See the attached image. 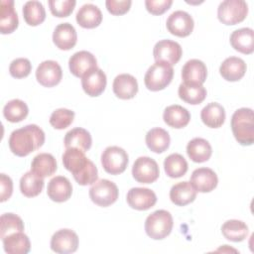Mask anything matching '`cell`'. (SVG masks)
I'll return each mask as SVG.
<instances>
[{"mask_svg":"<svg viewBox=\"0 0 254 254\" xmlns=\"http://www.w3.org/2000/svg\"><path fill=\"white\" fill-rule=\"evenodd\" d=\"M63 164L80 186L92 185L98 179V172L94 163L85 156L83 151L77 148H68L64 151Z\"/></svg>","mask_w":254,"mask_h":254,"instance_id":"cell-1","label":"cell"},{"mask_svg":"<svg viewBox=\"0 0 254 254\" xmlns=\"http://www.w3.org/2000/svg\"><path fill=\"white\" fill-rule=\"evenodd\" d=\"M9 148L13 154L26 157L45 143V133L36 124H29L14 130L9 137Z\"/></svg>","mask_w":254,"mask_h":254,"instance_id":"cell-2","label":"cell"},{"mask_svg":"<svg viewBox=\"0 0 254 254\" xmlns=\"http://www.w3.org/2000/svg\"><path fill=\"white\" fill-rule=\"evenodd\" d=\"M231 129L236 141L243 146L254 142V114L251 108L237 109L231 117Z\"/></svg>","mask_w":254,"mask_h":254,"instance_id":"cell-3","label":"cell"},{"mask_svg":"<svg viewBox=\"0 0 254 254\" xmlns=\"http://www.w3.org/2000/svg\"><path fill=\"white\" fill-rule=\"evenodd\" d=\"M173 225L172 214L165 209H158L146 218L145 231L150 238L161 240L171 233Z\"/></svg>","mask_w":254,"mask_h":254,"instance_id":"cell-4","label":"cell"},{"mask_svg":"<svg viewBox=\"0 0 254 254\" xmlns=\"http://www.w3.org/2000/svg\"><path fill=\"white\" fill-rule=\"evenodd\" d=\"M174 76L173 66L162 62H156L145 73L144 82L146 87L152 91H159L167 87Z\"/></svg>","mask_w":254,"mask_h":254,"instance_id":"cell-5","label":"cell"},{"mask_svg":"<svg viewBox=\"0 0 254 254\" xmlns=\"http://www.w3.org/2000/svg\"><path fill=\"white\" fill-rule=\"evenodd\" d=\"M248 14V5L243 0H224L217 8V17L225 25L242 22Z\"/></svg>","mask_w":254,"mask_h":254,"instance_id":"cell-6","label":"cell"},{"mask_svg":"<svg viewBox=\"0 0 254 254\" xmlns=\"http://www.w3.org/2000/svg\"><path fill=\"white\" fill-rule=\"evenodd\" d=\"M119 195L117 186L106 179H101L92 184L89 189V197L97 205L106 207L114 203Z\"/></svg>","mask_w":254,"mask_h":254,"instance_id":"cell-7","label":"cell"},{"mask_svg":"<svg viewBox=\"0 0 254 254\" xmlns=\"http://www.w3.org/2000/svg\"><path fill=\"white\" fill-rule=\"evenodd\" d=\"M127 152L118 146H109L101 154V164L105 172L111 175L123 173L128 165Z\"/></svg>","mask_w":254,"mask_h":254,"instance_id":"cell-8","label":"cell"},{"mask_svg":"<svg viewBox=\"0 0 254 254\" xmlns=\"http://www.w3.org/2000/svg\"><path fill=\"white\" fill-rule=\"evenodd\" d=\"M132 175L138 183L152 184L159 178V166L150 157H139L133 164Z\"/></svg>","mask_w":254,"mask_h":254,"instance_id":"cell-9","label":"cell"},{"mask_svg":"<svg viewBox=\"0 0 254 254\" xmlns=\"http://www.w3.org/2000/svg\"><path fill=\"white\" fill-rule=\"evenodd\" d=\"M183 50L179 43L172 40H161L154 46L153 56L156 62L176 64L182 57Z\"/></svg>","mask_w":254,"mask_h":254,"instance_id":"cell-10","label":"cell"},{"mask_svg":"<svg viewBox=\"0 0 254 254\" xmlns=\"http://www.w3.org/2000/svg\"><path fill=\"white\" fill-rule=\"evenodd\" d=\"M78 247L77 234L67 228L60 229L54 233L51 239V248L54 252L59 254L73 253Z\"/></svg>","mask_w":254,"mask_h":254,"instance_id":"cell-11","label":"cell"},{"mask_svg":"<svg viewBox=\"0 0 254 254\" xmlns=\"http://www.w3.org/2000/svg\"><path fill=\"white\" fill-rule=\"evenodd\" d=\"M166 26L171 34L183 38L191 34L194 23L192 17L188 12L178 10L168 17Z\"/></svg>","mask_w":254,"mask_h":254,"instance_id":"cell-12","label":"cell"},{"mask_svg":"<svg viewBox=\"0 0 254 254\" xmlns=\"http://www.w3.org/2000/svg\"><path fill=\"white\" fill-rule=\"evenodd\" d=\"M63 77L61 65L52 60L42 62L36 70V78L40 84L46 87H52L60 83Z\"/></svg>","mask_w":254,"mask_h":254,"instance_id":"cell-13","label":"cell"},{"mask_svg":"<svg viewBox=\"0 0 254 254\" xmlns=\"http://www.w3.org/2000/svg\"><path fill=\"white\" fill-rule=\"evenodd\" d=\"M126 200L134 209L147 210L157 202L156 193L147 188H132L128 190Z\"/></svg>","mask_w":254,"mask_h":254,"instance_id":"cell-14","label":"cell"},{"mask_svg":"<svg viewBox=\"0 0 254 254\" xmlns=\"http://www.w3.org/2000/svg\"><path fill=\"white\" fill-rule=\"evenodd\" d=\"M70 72L76 77H82L91 69L97 67L95 57L87 51H79L74 53L68 60Z\"/></svg>","mask_w":254,"mask_h":254,"instance_id":"cell-15","label":"cell"},{"mask_svg":"<svg viewBox=\"0 0 254 254\" xmlns=\"http://www.w3.org/2000/svg\"><path fill=\"white\" fill-rule=\"evenodd\" d=\"M190 183L196 191L209 192L216 188L218 178L211 169L198 168L191 173Z\"/></svg>","mask_w":254,"mask_h":254,"instance_id":"cell-16","label":"cell"},{"mask_svg":"<svg viewBox=\"0 0 254 254\" xmlns=\"http://www.w3.org/2000/svg\"><path fill=\"white\" fill-rule=\"evenodd\" d=\"M107 79L104 71L95 67L81 77V86L84 92L92 97L100 95L106 87Z\"/></svg>","mask_w":254,"mask_h":254,"instance_id":"cell-17","label":"cell"},{"mask_svg":"<svg viewBox=\"0 0 254 254\" xmlns=\"http://www.w3.org/2000/svg\"><path fill=\"white\" fill-rule=\"evenodd\" d=\"M207 76V68L203 62L197 59L188 61L182 68V78L185 83L202 84Z\"/></svg>","mask_w":254,"mask_h":254,"instance_id":"cell-18","label":"cell"},{"mask_svg":"<svg viewBox=\"0 0 254 254\" xmlns=\"http://www.w3.org/2000/svg\"><path fill=\"white\" fill-rule=\"evenodd\" d=\"M48 196L56 202L66 201L72 193L69 180L64 176H56L50 180L47 188Z\"/></svg>","mask_w":254,"mask_h":254,"instance_id":"cell-19","label":"cell"},{"mask_svg":"<svg viewBox=\"0 0 254 254\" xmlns=\"http://www.w3.org/2000/svg\"><path fill=\"white\" fill-rule=\"evenodd\" d=\"M76 41V31L69 23L59 24L53 33V42L60 50L67 51L72 49L75 46Z\"/></svg>","mask_w":254,"mask_h":254,"instance_id":"cell-20","label":"cell"},{"mask_svg":"<svg viewBox=\"0 0 254 254\" xmlns=\"http://www.w3.org/2000/svg\"><path fill=\"white\" fill-rule=\"evenodd\" d=\"M114 94L121 99H131L138 92L137 79L129 73L117 75L112 84Z\"/></svg>","mask_w":254,"mask_h":254,"instance_id":"cell-21","label":"cell"},{"mask_svg":"<svg viewBox=\"0 0 254 254\" xmlns=\"http://www.w3.org/2000/svg\"><path fill=\"white\" fill-rule=\"evenodd\" d=\"M246 68V64L242 59L229 57L220 64L219 72L224 79L228 81H237L244 76Z\"/></svg>","mask_w":254,"mask_h":254,"instance_id":"cell-22","label":"cell"},{"mask_svg":"<svg viewBox=\"0 0 254 254\" xmlns=\"http://www.w3.org/2000/svg\"><path fill=\"white\" fill-rule=\"evenodd\" d=\"M232 48L242 54L250 55L254 51V32L251 28H241L232 32L230 36Z\"/></svg>","mask_w":254,"mask_h":254,"instance_id":"cell-23","label":"cell"},{"mask_svg":"<svg viewBox=\"0 0 254 254\" xmlns=\"http://www.w3.org/2000/svg\"><path fill=\"white\" fill-rule=\"evenodd\" d=\"M64 143L66 149L77 148L83 152H86L91 147L92 139L90 133L86 129L81 127H75L66 132Z\"/></svg>","mask_w":254,"mask_h":254,"instance_id":"cell-24","label":"cell"},{"mask_svg":"<svg viewBox=\"0 0 254 254\" xmlns=\"http://www.w3.org/2000/svg\"><path fill=\"white\" fill-rule=\"evenodd\" d=\"M77 24L86 29H92L97 27L102 21V13L100 9L91 3L82 5L76 13Z\"/></svg>","mask_w":254,"mask_h":254,"instance_id":"cell-25","label":"cell"},{"mask_svg":"<svg viewBox=\"0 0 254 254\" xmlns=\"http://www.w3.org/2000/svg\"><path fill=\"white\" fill-rule=\"evenodd\" d=\"M19 24L18 14L14 8V1L2 0L0 12V32L10 34L14 32Z\"/></svg>","mask_w":254,"mask_h":254,"instance_id":"cell-26","label":"cell"},{"mask_svg":"<svg viewBox=\"0 0 254 254\" xmlns=\"http://www.w3.org/2000/svg\"><path fill=\"white\" fill-rule=\"evenodd\" d=\"M163 119L167 125L180 129L186 127L189 124L190 120V114L187 108L178 104H174L165 108Z\"/></svg>","mask_w":254,"mask_h":254,"instance_id":"cell-27","label":"cell"},{"mask_svg":"<svg viewBox=\"0 0 254 254\" xmlns=\"http://www.w3.org/2000/svg\"><path fill=\"white\" fill-rule=\"evenodd\" d=\"M196 197V190L190 182H180L170 190V198L173 203L179 206L192 202Z\"/></svg>","mask_w":254,"mask_h":254,"instance_id":"cell-28","label":"cell"},{"mask_svg":"<svg viewBox=\"0 0 254 254\" xmlns=\"http://www.w3.org/2000/svg\"><path fill=\"white\" fill-rule=\"evenodd\" d=\"M187 154L192 162L203 163L210 158L212 149L208 141L203 138L196 137L188 143Z\"/></svg>","mask_w":254,"mask_h":254,"instance_id":"cell-29","label":"cell"},{"mask_svg":"<svg viewBox=\"0 0 254 254\" xmlns=\"http://www.w3.org/2000/svg\"><path fill=\"white\" fill-rule=\"evenodd\" d=\"M200 118L207 127L219 128L224 123L225 110L219 103L210 102L201 109Z\"/></svg>","mask_w":254,"mask_h":254,"instance_id":"cell-30","label":"cell"},{"mask_svg":"<svg viewBox=\"0 0 254 254\" xmlns=\"http://www.w3.org/2000/svg\"><path fill=\"white\" fill-rule=\"evenodd\" d=\"M57 161L50 153H40L34 157L31 164V171L41 178L54 175L57 171Z\"/></svg>","mask_w":254,"mask_h":254,"instance_id":"cell-31","label":"cell"},{"mask_svg":"<svg viewBox=\"0 0 254 254\" xmlns=\"http://www.w3.org/2000/svg\"><path fill=\"white\" fill-rule=\"evenodd\" d=\"M2 241L5 252L9 254H27L31 249L30 239L23 231L12 233Z\"/></svg>","mask_w":254,"mask_h":254,"instance_id":"cell-32","label":"cell"},{"mask_svg":"<svg viewBox=\"0 0 254 254\" xmlns=\"http://www.w3.org/2000/svg\"><path fill=\"white\" fill-rule=\"evenodd\" d=\"M145 140L147 147L154 153L158 154L165 152L169 148L171 142L169 133L160 127L149 130L146 134Z\"/></svg>","mask_w":254,"mask_h":254,"instance_id":"cell-33","label":"cell"},{"mask_svg":"<svg viewBox=\"0 0 254 254\" xmlns=\"http://www.w3.org/2000/svg\"><path fill=\"white\" fill-rule=\"evenodd\" d=\"M178 93L182 100L192 105L201 103L206 97V89L202 84H190L182 82L179 86Z\"/></svg>","mask_w":254,"mask_h":254,"instance_id":"cell-34","label":"cell"},{"mask_svg":"<svg viewBox=\"0 0 254 254\" xmlns=\"http://www.w3.org/2000/svg\"><path fill=\"white\" fill-rule=\"evenodd\" d=\"M44 185V178L37 176L32 171L25 173L20 179V190L27 197H34L40 194Z\"/></svg>","mask_w":254,"mask_h":254,"instance_id":"cell-35","label":"cell"},{"mask_svg":"<svg viewBox=\"0 0 254 254\" xmlns=\"http://www.w3.org/2000/svg\"><path fill=\"white\" fill-rule=\"evenodd\" d=\"M221 232L227 240L233 242H240L247 237L248 226L242 220L230 219L222 224Z\"/></svg>","mask_w":254,"mask_h":254,"instance_id":"cell-36","label":"cell"},{"mask_svg":"<svg viewBox=\"0 0 254 254\" xmlns=\"http://www.w3.org/2000/svg\"><path fill=\"white\" fill-rule=\"evenodd\" d=\"M23 17L30 26H38L46 19V11L40 1H27L23 6Z\"/></svg>","mask_w":254,"mask_h":254,"instance_id":"cell-37","label":"cell"},{"mask_svg":"<svg viewBox=\"0 0 254 254\" xmlns=\"http://www.w3.org/2000/svg\"><path fill=\"white\" fill-rule=\"evenodd\" d=\"M188 162L178 153L169 155L164 161V169L167 176L173 179L181 178L188 172Z\"/></svg>","mask_w":254,"mask_h":254,"instance_id":"cell-38","label":"cell"},{"mask_svg":"<svg viewBox=\"0 0 254 254\" xmlns=\"http://www.w3.org/2000/svg\"><path fill=\"white\" fill-rule=\"evenodd\" d=\"M29 113L27 104L21 99H12L8 101L3 108L4 117L12 123L24 120Z\"/></svg>","mask_w":254,"mask_h":254,"instance_id":"cell-39","label":"cell"},{"mask_svg":"<svg viewBox=\"0 0 254 254\" xmlns=\"http://www.w3.org/2000/svg\"><path fill=\"white\" fill-rule=\"evenodd\" d=\"M0 237H4L15 233L21 232L24 230V222L20 216L17 214L8 212L4 213L0 217Z\"/></svg>","mask_w":254,"mask_h":254,"instance_id":"cell-40","label":"cell"},{"mask_svg":"<svg viewBox=\"0 0 254 254\" xmlns=\"http://www.w3.org/2000/svg\"><path fill=\"white\" fill-rule=\"evenodd\" d=\"M74 119V112L66 108L56 109L50 117V124L55 129H64L68 127Z\"/></svg>","mask_w":254,"mask_h":254,"instance_id":"cell-41","label":"cell"},{"mask_svg":"<svg viewBox=\"0 0 254 254\" xmlns=\"http://www.w3.org/2000/svg\"><path fill=\"white\" fill-rule=\"evenodd\" d=\"M48 3L52 14L60 18L69 16L76 4L74 0H50Z\"/></svg>","mask_w":254,"mask_h":254,"instance_id":"cell-42","label":"cell"},{"mask_svg":"<svg viewBox=\"0 0 254 254\" xmlns=\"http://www.w3.org/2000/svg\"><path fill=\"white\" fill-rule=\"evenodd\" d=\"M32 70L31 62L26 58H18L11 62L9 66L10 74L15 78H23L30 74Z\"/></svg>","mask_w":254,"mask_h":254,"instance_id":"cell-43","label":"cell"},{"mask_svg":"<svg viewBox=\"0 0 254 254\" xmlns=\"http://www.w3.org/2000/svg\"><path fill=\"white\" fill-rule=\"evenodd\" d=\"M130 0H107L105 2L106 8L112 15H123L127 13L131 7Z\"/></svg>","mask_w":254,"mask_h":254,"instance_id":"cell-44","label":"cell"},{"mask_svg":"<svg viewBox=\"0 0 254 254\" xmlns=\"http://www.w3.org/2000/svg\"><path fill=\"white\" fill-rule=\"evenodd\" d=\"M173 4L172 0H146L145 6L148 12L153 15H162L170 9Z\"/></svg>","mask_w":254,"mask_h":254,"instance_id":"cell-45","label":"cell"},{"mask_svg":"<svg viewBox=\"0 0 254 254\" xmlns=\"http://www.w3.org/2000/svg\"><path fill=\"white\" fill-rule=\"evenodd\" d=\"M0 186H1V196L0 201L3 202L10 198L13 192V182L9 176L0 174Z\"/></svg>","mask_w":254,"mask_h":254,"instance_id":"cell-46","label":"cell"}]
</instances>
